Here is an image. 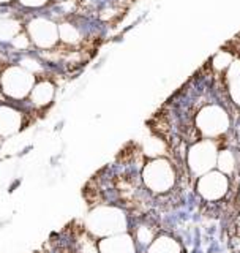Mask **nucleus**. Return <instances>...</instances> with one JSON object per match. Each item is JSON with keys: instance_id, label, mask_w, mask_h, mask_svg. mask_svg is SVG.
I'll return each instance as SVG.
<instances>
[{"instance_id": "11", "label": "nucleus", "mask_w": 240, "mask_h": 253, "mask_svg": "<svg viewBox=\"0 0 240 253\" xmlns=\"http://www.w3.org/2000/svg\"><path fill=\"white\" fill-rule=\"evenodd\" d=\"M54 85L49 81H41L34 85L30 92V100L37 106H47L54 100Z\"/></svg>"}, {"instance_id": "8", "label": "nucleus", "mask_w": 240, "mask_h": 253, "mask_svg": "<svg viewBox=\"0 0 240 253\" xmlns=\"http://www.w3.org/2000/svg\"><path fill=\"white\" fill-rule=\"evenodd\" d=\"M98 253H136V241L128 233L101 237L98 241Z\"/></svg>"}, {"instance_id": "6", "label": "nucleus", "mask_w": 240, "mask_h": 253, "mask_svg": "<svg viewBox=\"0 0 240 253\" xmlns=\"http://www.w3.org/2000/svg\"><path fill=\"white\" fill-rule=\"evenodd\" d=\"M196 192L205 201H220L229 192V176L223 174L218 169H212L198 177Z\"/></svg>"}, {"instance_id": "5", "label": "nucleus", "mask_w": 240, "mask_h": 253, "mask_svg": "<svg viewBox=\"0 0 240 253\" xmlns=\"http://www.w3.org/2000/svg\"><path fill=\"white\" fill-rule=\"evenodd\" d=\"M34 75L22 67H10L2 75V90L10 98L21 100L34 89Z\"/></svg>"}, {"instance_id": "1", "label": "nucleus", "mask_w": 240, "mask_h": 253, "mask_svg": "<svg viewBox=\"0 0 240 253\" xmlns=\"http://www.w3.org/2000/svg\"><path fill=\"white\" fill-rule=\"evenodd\" d=\"M85 228L95 237H108L126 233V213L116 206H97L85 218Z\"/></svg>"}, {"instance_id": "3", "label": "nucleus", "mask_w": 240, "mask_h": 253, "mask_svg": "<svg viewBox=\"0 0 240 253\" xmlns=\"http://www.w3.org/2000/svg\"><path fill=\"white\" fill-rule=\"evenodd\" d=\"M195 125L201 133L202 139L217 141V138L223 136L229 130L231 117L223 106L209 103L199 109V113L195 116Z\"/></svg>"}, {"instance_id": "23", "label": "nucleus", "mask_w": 240, "mask_h": 253, "mask_svg": "<svg viewBox=\"0 0 240 253\" xmlns=\"http://www.w3.org/2000/svg\"><path fill=\"white\" fill-rule=\"evenodd\" d=\"M239 253H240V252H239Z\"/></svg>"}, {"instance_id": "10", "label": "nucleus", "mask_w": 240, "mask_h": 253, "mask_svg": "<svg viewBox=\"0 0 240 253\" xmlns=\"http://www.w3.org/2000/svg\"><path fill=\"white\" fill-rule=\"evenodd\" d=\"M147 253H182V247L180 242L172 236L161 234L155 237L154 242L149 245Z\"/></svg>"}, {"instance_id": "2", "label": "nucleus", "mask_w": 240, "mask_h": 253, "mask_svg": "<svg viewBox=\"0 0 240 253\" xmlns=\"http://www.w3.org/2000/svg\"><path fill=\"white\" fill-rule=\"evenodd\" d=\"M141 177L144 187L155 195H164L171 192L177 184V171H175L174 165L164 157L150 158L144 165Z\"/></svg>"}, {"instance_id": "9", "label": "nucleus", "mask_w": 240, "mask_h": 253, "mask_svg": "<svg viewBox=\"0 0 240 253\" xmlns=\"http://www.w3.org/2000/svg\"><path fill=\"white\" fill-rule=\"evenodd\" d=\"M22 126V114L11 106L0 105V136L8 138L18 133Z\"/></svg>"}, {"instance_id": "12", "label": "nucleus", "mask_w": 240, "mask_h": 253, "mask_svg": "<svg viewBox=\"0 0 240 253\" xmlns=\"http://www.w3.org/2000/svg\"><path fill=\"white\" fill-rule=\"evenodd\" d=\"M237 168V158L234 155L233 150L229 149H223L218 152V158H217V169L221 171L226 176H231Z\"/></svg>"}, {"instance_id": "14", "label": "nucleus", "mask_w": 240, "mask_h": 253, "mask_svg": "<svg viewBox=\"0 0 240 253\" xmlns=\"http://www.w3.org/2000/svg\"><path fill=\"white\" fill-rule=\"evenodd\" d=\"M21 32V26L14 19H0V42H11Z\"/></svg>"}, {"instance_id": "22", "label": "nucleus", "mask_w": 240, "mask_h": 253, "mask_svg": "<svg viewBox=\"0 0 240 253\" xmlns=\"http://www.w3.org/2000/svg\"><path fill=\"white\" fill-rule=\"evenodd\" d=\"M57 2H63V0H57Z\"/></svg>"}, {"instance_id": "19", "label": "nucleus", "mask_w": 240, "mask_h": 253, "mask_svg": "<svg viewBox=\"0 0 240 253\" xmlns=\"http://www.w3.org/2000/svg\"><path fill=\"white\" fill-rule=\"evenodd\" d=\"M19 2L24 6H30V8H38V6H43L47 0H19Z\"/></svg>"}, {"instance_id": "15", "label": "nucleus", "mask_w": 240, "mask_h": 253, "mask_svg": "<svg viewBox=\"0 0 240 253\" xmlns=\"http://www.w3.org/2000/svg\"><path fill=\"white\" fill-rule=\"evenodd\" d=\"M155 234L152 231V228L149 226H139L138 231H136V242L144 245V247H149V245L154 242Z\"/></svg>"}, {"instance_id": "4", "label": "nucleus", "mask_w": 240, "mask_h": 253, "mask_svg": "<svg viewBox=\"0 0 240 253\" xmlns=\"http://www.w3.org/2000/svg\"><path fill=\"white\" fill-rule=\"evenodd\" d=\"M218 146L213 139H199L195 144H191L187 154V163L190 172L198 179L202 174L212 169H217L218 158Z\"/></svg>"}, {"instance_id": "21", "label": "nucleus", "mask_w": 240, "mask_h": 253, "mask_svg": "<svg viewBox=\"0 0 240 253\" xmlns=\"http://www.w3.org/2000/svg\"><path fill=\"white\" fill-rule=\"evenodd\" d=\"M239 229H240V218H239Z\"/></svg>"}, {"instance_id": "7", "label": "nucleus", "mask_w": 240, "mask_h": 253, "mask_svg": "<svg viewBox=\"0 0 240 253\" xmlns=\"http://www.w3.org/2000/svg\"><path fill=\"white\" fill-rule=\"evenodd\" d=\"M29 35L38 47H52L59 40V26L51 19L35 18L29 22Z\"/></svg>"}, {"instance_id": "16", "label": "nucleus", "mask_w": 240, "mask_h": 253, "mask_svg": "<svg viewBox=\"0 0 240 253\" xmlns=\"http://www.w3.org/2000/svg\"><path fill=\"white\" fill-rule=\"evenodd\" d=\"M19 67H22L24 70L30 71L32 75H34V73H40V71H43V67L40 65V62L35 60V59H32V57H24V59H21Z\"/></svg>"}, {"instance_id": "13", "label": "nucleus", "mask_w": 240, "mask_h": 253, "mask_svg": "<svg viewBox=\"0 0 240 253\" xmlns=\"http://www.w3.org/2000/svg\"><path fill=\"white\" fill-rule=\"evenodd\" d=\"M59 38L67 44H76L81 42V34L76 26L70 22H63L59 26Z\"/></svg>"}, {"instance_id": "20", "label": "nucleus", "mask_w": 240, "mask_h": 253, "mask_svg": "<svg viewBox=\"0 0 240 253\" xmlns=\"http://www.w3.org/2000/svg\"><path fill=\"white\" fill-rule=\"evenodd\" d=\"M6 2H10V0H0V3H6Z\"/></svg>"}, {"instance_id": "18", "label": "nucleus", "mask_w": 240, "mask_h": 253, "mask_svg": "<svg viewBox=\"0 0 240 253\" xmlns=\"http://www.w3.org/2000/svg\"><path fill=\"white\" fill-rule=\"evenodd\" d=\"M11 43L14 47H18V49H26V47H29V38L24 34H18L11 40Z\"/></svg>"}, {"instance_id": "17", "label": "nucleus", "mask_w": 240, "mask_h": 253, "mask_svg": "<svg viewBox=\"0 0 240 253\" xmlns=\"http://www.w3.org/2000/svg\"><path fill=\"white\" fill-rule=\"evenodd\" d=\"M229 98L240 106V76L229 83Z\"/></svg>"}]
</instances>
